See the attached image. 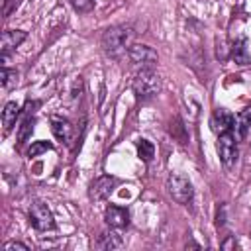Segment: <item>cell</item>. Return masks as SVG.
I'll return each mask as SVG.
<instances>
[{
	"label": "cell",
	"mask_w": 251,
	"mask_h": 251,
	"mask_svg": "<svg viewBox=\"0 0 251 251\" xmlns=\"http://www.w3.org/2000/svg\"><path fill=\"white\" fill-rule=\"evenodd\" d=\"M131 37H133V31L126 25H114V27H108L102 35V47L106 53L110 55H120V53H126L129 47H131Z\"/></svg>",
	"instance_id": "cell-1"
},
{
	"label": "cell",
	"mask_w": 251,
	"mask_h": 251,
	"mask_svg": "<svg viewBox=\"0 0 251 251\" xmlns=\"http://www.w3.org/2000/svg\"><path fill=\"white\" fill-rule=\"evenodd\" d=\"M131 86H133V92H135V96H137L139 100H151V98L157 96L159 90H161V78H159V75H157L153 69H149V71H139V73L135 75Z\"/></svg>",
	"instance_id": "cell-2"
},
{
	"label": "cell",
	"mask_w": 251,
	"mask_h": 251,
	"mask_svg": "<svg viewBox=\"0 0 251 251\" xmlns=\"http://www.w3.org/2000/svg\"><path fill=\"white\" fill-rule=\"evenodd\" d=\"M167 190L173 196V200H176L178 204H188L194 196V188L192 182L180 175V173H171L167 178Z\"/></svg>",
	"instance_id": "cell-3"
},
{
	"label": "cell",
	"mask_w": 251,
	"mask_h": 251,
	"mask_svg": "<svg viewBox=\"0 0 251 251\" xmlns=\"http://www.w3.org/2000/svg\"><path fill=\"white\" fill-rule=\"evenodd\" d=\"M127 57H129V63L137 69V71H149L157 65V53L155 49H151L149 45H141V43H135L127 49Z\"/></svg>",
	"instance_id": "cell-4"
},
{
	"label": "cell",
	"mask_w": 251,
	"mask_h": 251,
	"mask_svg": "<svg viewBox=\"0 0 251 251\" xmlns=\"http://www.w3.org/2000/svg\"><path fill=\"white\" fill-rule=\"evenodd\" d=\"M29 222L37 231H51L55 227V220H53L51 210L39 200H33L29 204Z\"/></svg>",
	"instance_id": "cell-5"
},
{
	"label": "cell",
	"mask_w": 251,
	"mask_h": 251,
	"mask_svg": "<svg viewBox=\"0 0 251 251\" xmlns=\"http://www.w3.org/2000/svg\"><path fill=\"white\" fill-rule=\"evenodd\" d=\"M216 149L220 155V161L224 163V167H231L237 159V143H235V135L231 131L220 133L218 141H216Z\"/></svg>",
	"instance_id": "cell-6"
},
{
	"label": "cell",
	"mask_w": 251,
	"mask_h": 251,
	"mask_svg": "<svg viewBox=\"0 0 251 251\" xmlns=\"http://www.w3.org/2000/svg\"><path fill=\"white\" fill-rule=\"evenodd\" d=\"M114 186H116V178L104 175V176H98V178L90 184V192H88V194H90L92 200H106V198L112 194Z\"/></svg>",
	"instance_id": "cell-7"
},
{
	"label": "cell",
	"mask_w": 251,
	"mask_h": 251,
	"mask_svg": "<svg viewBox=\"0 0 251 251\" xmlns=\"http://www.w3.org/2000/svg\"><path fill=\"white\" fill-rule=\"evenodd\" d=\"M233 122H235L233 114H229V112L224 110V108H218V110L212 114V118H210V127H212V131H216V133L220 135V133L231 131V129H233Z\"/></svg>",
	"instance_id": "cell-8"
},
{
	"label": "cell",
	"mask_w": 251,
	"mask_h": 251,
	"mask_svg": "<svg viewBox=\"0 0 251 251\" xmlns=\"http://www.w3.org/2000/svg\"><path fill=\"white\" fill-rule=\"evenodd\" d=\"M51 131H53V135H55L59 141H63V143H67V145L73 143L75 127H73V124H71L69 120H65V118H51Z\"/></svg>",
	"instance_id": "cell-9"
},
{
	"label": "cell",
	"mask_w": 251,
	"mask_h": 251,
	"mask_svg": "<svg viewBox=\"0 0 251 251\" xmlns=\"http://www.w3.org/2000/svg\"><path fill=\"white\" fill-rule=\"evenodd\" d=\"M104 218H106V224L114 229H122L129 224V212L122 206H108L104 212Z\"/></svg>",
	"instance_id": "cell-10"
},
{
	"label": "cell",
	"mask_w": 251,
	"mask_h": 251,
	"mask_svg": "<svg viewBox=\"0 0 251 251\" xmlns=\"http://www.w3.org/2000/svg\"><path fill=\"white\" fill-rule=\"evenodd\" d=\"M25 37H27V33L22 31V29H6V31H2V37H0V51H2V55H8L16 47H20V43Z\"/></svg>",
	"instance_id": "cell-11"
},
{
	"label": "cell",
	"mask_w": 251,
	"mask_h": 251,
	"mask_svg": "<svg viewBox=\"0 0 251 251\" xmlns=\"http://www.w3.org/2000/svg\"><path fill=\"white\" fill-rule=\"evenodd\" d=\"M20 104L16 100H10L6 102L4 110H2V126H4V131H10L14 126H16V120L20 118Z\"/></svg>",
	"instance_id": "cell-12"
},
{
	"label": "cell",
	"mask_w": 251,
	"mask_h": 251,
	"mask_svg": "<svg viewBox=\"0 0 251 251\" xmlns=\"http://www.w3.org/2000/svg\"><path fill=\"white\" fill-rule=\"evenodd\" d=\"M249 127H251V108H245V110H241V112L235 116V122H233L235 137H237V139H245Z\"/></svg>",
	"instance_id": "cell-13"
},
{
	"label": "cell",
	"mask_w": 251,
	"mask_h": 251,
	"mask_svg": "<svg viewBox=\"0 0 251 251\" xmlns=\"http://www.w3.org/2000/svg\"><path fill=\"white\" fill-rule=\"evenodd\" d=\"M96 247L98 249H118V247H122V237L114 231H104L98 235Z\"/></svg>",
	"instance_id": "cell-14"
},
{
	"label": "cell",
	"mask_w": 251,
	"mask_h": 251,
	"mask_svg": "<svg viewBox=\"0 0 251 251\" xmlns=\"http://www.w3.org/2000/svg\"><path fill=\"white\" fill-rule=\"evenodd\" d=\"M31 131H33V116H31V112H25V116L22 120V126H20V131H18L20 143H24L31 135Z\"/></svg>",
	"instance_id": "cell-15"
},
{
	"label": "cell",
	"mask_w": 251,
	"mask_h": 251,
	"mask_svg": "<svg viewBox=\"0 0 251 251\" xmlns=\"http://www.w3.org/2000/svg\"><path fill=\"white\" fill-rule=\"evenodd\" d=\"M231 57H233V61L239 63V65H245V63L249 61V57H247V47H245V39L235 41V45L231 47Z\"/></svg>",
	"instance_id": "cell-16"
},
{
	"label": "cell",
	"mask_w": 251,
	"mask_h": 251,
	"mask_svg": "<svg viewBox=\"0 0 251 251\" xmlns=\"http://www.w3.org/2000/svg\"><path fill=\"white\" fill-rule=\"evenodd\" d=\"M137 155H139L141 161L149 163V161L153 159V155H155V147H153V143L147 141V139H139V141H137Z\"/></svg>",
	"instance_id": "cell-17"
},
{
	"label": "cell",
	"mask_w": 251,
	"mask_h": 251,
	"mask_svg": "<svg viewBox=\"0 0 251 251\" xmlns=\"http://www.w3.org/2000/svg\"><path fill=\"white\" fill-rule=\"evenodd\" d=\"M0 80H2V86H4L6 90H10V88H14L16 82H18V73L12 71V69H8V67H2Z\"/></svg>",
	"instance_id": "cell-18"
},
{
	"label": "cell",
	"mask_w": 251,
	"mask_h": 251,
	"mask_svg": "<svg viewBox=\"0 0 251 251\" xmlns=\"http://www.w3.org/2000/svg\"><path fill=\"white\" fill-rule=\"evenodd\" d=\"M51 149H53V145L47 143V141H33L27 149V157H37V155H41L45 151H51Z\"/></svg>",
	"instance_id": "cell-19"
},
{
	"label": "cell",
	"mask_w": 251,
	"mask_h": 251,
	"mask_svg": "<svg viewBox=\"0 0 251 251\" xmlns=\"http://www.w3.org/2000/svg\"><path fill=\"white\" fill-rule=\"evenodd\" d=\"M71 4L78 10V12H88L94 6V0H71Z\"/></svg>",
	"instance_id": "cell-20"
},
{
	"label": "cell",
	"mask_w": 251,
	"mask_h": 251,
	"mask_svg": "<svg viewBox=\"0 0 251 251\" xmlns=\"http://www.w3.org/2000/svg\"><path fill=\"white\" fill-rule=\"evenodd\" d=\"M14 249H18V251H27V245H24V243H20V241H8V243H4V251H14Z\"/></svg>",
	"instance_id": "cell-21"
},
{
	"label": "cell",
	"mask_w": 251,
	"mask_h": 251,
	"mask_svg": "<svg viewBox=\"0 0 251 251\" xmlns=\"http://www.w3.org/2000/svg\"><path fill=\"white\" fill-rule=\"evenodd\" d=\"M222 247H224V249H231V247H235V237H227V239L222 243Z\"/></svg>",
	"instance_id": "cell-22"
},
{
	"label": "cell",
	"mask_w": 251,
	"mask_h": 251,
	"mask_svg": "<svg viewBox=\"0 0 251 251\" xmlns=\"http://www.w3.org/2000/svg\"><path fill=\"white\" fill-rule=\"evenodd\" d=\"M2 2H4V6H6V4H8V2H10V0H2Z\"/></svg>",
	"instance_id": "cell-23"
}]
</instances>
